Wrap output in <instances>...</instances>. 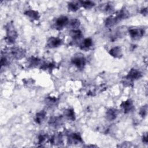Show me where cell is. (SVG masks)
<instances>
[{
  "label": "cell",
  "instance_id": "obj_1",
  "mask_svg": "<svg viewBox=\"0 0 148 148\" xmlns=\"http://www.w3.org/2000/svg\"><path fill=\"white\" fill-rule=\"evenodd\" d=\"M130 16L128 11L125 9H122L115 13L109 16L105 21V26L107 27H113L119 23L122 20L125 19Z\"/></svg>",
  "mask_w": 148,
  "mask_h": 148
},
{
  "label": "cell",
  "instance_id": "obj_2",
  "mask_svg": "<svg viewBox=\"0 0 148 148\" xmlns=\"http://www.w3.org/2000/svg\"><path fill=\"white\" fill-rule=\"evenodd\" d=\"M5 29L6 31V36L5 38L6 42L9 45L13 44L18 36V34L13 24L10 23H8L5 26Z\"/></svg>",
  "mask_w": 148,
  "mask_h": 148
},
{
  "label": "cell",
  "instance_id": "obj_3",
  "mask_svg": "<svg viewBox=\"0 0 148 148\" xmlns=\"http://www.w3.org/2000/svg\"><path fill=\"white\" fill-rule=\"evenodd\" d=\"M8 54L10 55L13 58L16 60H20L23 58L25 55V50L23 48L19 47H11L6 51Z\"/></svg>",
  "mask_w": 148,
  "mask_h": 148
},
{
  "label": "cell",
  "instance_id": "obj_4",
  "mask_svg": "<svg viewBox=\"0 0 148 148\" xmlns=\"http://www.w3.org/2000/svg\"><path fill=\"white\" fill-rule=\"evenodd\" d=\"M71 62L78 69H82L86 65V59L82 54L75 55L71 59Z\"/></svg>",
  "mask_w": 148,
  "mask_h": 148
},
{
  "label": "cell",
  "instance_id": "obj_5",
  "mask_svg": "<svg viewBox=\"0 0 148 148\" xmlns=\"http://www.w3.org/2000/svg\"><path fill=\"white\" fill-rule=\"evenodd\" d=\"M129 35L133 40H139L143 37L145 34V30L140 28H131L128 30Z\"/></svg>",
  "mask_w": 148,
  "mask_h": 148
},
{
  "label": "cell",
  "instance_id": "obj_6",
  "mask_svg": "<svg viewBox=\"0 0 148 148\" xmlns=\"http://www.w3.org/2000/svg\"><path fill=\"white\" fill-rule=\"evenodd\" d=\"M69 19L66 16H61L56 18L54 21V27L58 29H61L69 23Z\"/></svg>",
  "mask_w": 148,
  "mask_h": 148
},
{
  "label": "cell",
  "instance_id": "obj_7",
  "mask_svg": "<svg viewBox=\"0 0 148 148\" xmlns=\"http://www.w3.org/2000/svg\"><path fill=\"white\" fill-rule=\"evenodd\" d=\"M142 76V73L140 71L133 68L129 71L127 75L125 76V79L128 81L132 82L134 80L140 79Z\"/></svg>",
  "mask_w": 148,
  "mask_h": 148
},
{
  "label": "cell",
  "instance_id": "obj_8",
  "mask_svg": "<svg viewBox=\"0 0 148 148\" xmlns=\"http://www.w3.org/2000/svg\"><path fill=\"white\" fill-rule=\"evenodd\" d=\"M120 107L122 108L124 113H129L134 109V103L130 99L122 102L120 104Z\"/></svg>",
  "mask_w": 148,
  "mask_h": 148
},
{
  "label": "cell",
  "instance_id": "obj_9",
  "mask_svg": "<svg viewBox=\"0 0 148 148\" xmlns=\"http://www.w3.org/2000/svg\"><path fill=\"white\" fill-rule=\"evenodd\" d=\"M68 142L69 144L76 145L83 142L82 138L79 133H70L68 136Z\"/></svg>",
  "mask_w": 148,
  "mask_h": 148
},
{
  "label": "cell",
  "instance_id": "obj_10",
  "mask_svg": "<svg viewBox=\"0 0 148 148\" xmlns=\"http://www.w3.org/2000/svg\"><path fill=\"white\" fill-rule=\"evenodd\" d=\"M62 43V40L56 37H50L47 41L46 46L49 48H56L60 46Z\"/></svg>",
  "mask_w": 148,
  "mask_h": 148
},
{
  "label": "cell",
  "instance_id": "obj_11",
  "mask_svg": "<svg viewBox=\"0 0 148 148\" xmlns=\"http://www.w3.org/2000/svg\"><path fill=\"white\" fill-rule=\"evenodd\" d=\"M63 123V118L62 116H53L50 117L49 120V124L54 128H58Z\"/></svg>",
  "mask_w": 148,
  "mask_h": 148
},
{
  "label": "cell",
  "instance_id": "obj_12",
  "mask_svg": "<svg viewBox=\"0 0 148 148\" xmlns=\"http://www.w3.org/2000/svg\"><path fill=\"white\" fill-rule=\"evenodd\" d=\"M49 140L50 142L54 145L59 146L63 143V138L61 133H57L53 135L51 138H49Z\"/></svg>",
  "mask_w": 148,
  "mask_h": 148
},
{
  "label": "cell",
  "instance_id": "obj_13",
  "mask_svg": "<svg viewBox=\"0 0 148 148\" xmlns=\"http://www.w3.org/2000/svg\"><path fill=\"white\" fill-rule=\"evenodd\" d=\"M119 114V110L115 108H109L106 112V119L109 121L114 120Z\"/></svg>",
  "mask_w": 148,
  "mask_h": 148
},
{
  "label": "cell",
  "instance_id": "obj_14",
  "mask_svg": "<svg viewBox=\"0 0 148 148\" xmlns=\"http://www.w3.org/2000/svg\"><path fill=\"white\" fill-rule=\"evenodd\" d=\"M99 9L102 12L106 14H109L112 13L114 8L111 3L107 2L101 4V5L99 7Z\"/></svg>",
  "mask_w": 148,
  "mask_h": 148
},
{
  "label": "cell",
  "instance_id": "obj_15",
  "mask_svg": "<svg viewBox=\"0 0 148 148\" xmlns=\"http://www.w3.org/2000/svg\"><path fill=\"white\" fill-rule=\"evenodd\" d=\"M109 54L117 58H120L123 56V51L120 46H115L112 47L109 51Z\"/></svg>",
  "mask_w": 148,
  "mask_h": 148
},
{
  "label": "cell",
  "instance_id": "obj_16",
  "mask_svg": "<svg viewBox=\"0 0 148 148\" xmlns=\"http://www.w3.org/2000/svg\"><path fill=\"white\" fill-rule=\"evenodd\" d=\"M24 14L32 20H38L40 18L39 13L34 10H27L24 12Z\"/></svg>",
  "mask_w": 148,
  "mask_h": 148
},
{
  "label": "cell",
  "instance_id": "obj_17",
  "mask_svg": "<svg viewBox=\"0 0 148 148\" xmlns=\"http://www.w3.org/2000/svg\"><path fill=\"white\" fill-rule=\"evenodd\" d=\"M58 99L56 97H47L45 100V103L46 105L48 107H50L51 108L57 106L58 104Z\"/></svg>",
  "mask_w": 148,
  "mask_h": 148
},
{
  "label": "cell",
  "instance_id": "obj_18",
  "mask_svg": "<svg viewBox=\"0 0 148 148\" xmlns=\"http://www.w3.org/2000/svg\"><path fill=\"white\" fill-rule=\"evenodd\" d=\"M64 117H66L67 119L71 121H75V113L72 109H67L64 110Z\"/></svg>",
  "mask_w": 148,
  "mask_h": 148
},
{
  "label": "cell",
  "instance_id": "obj_19",
  "mask_svg": "<svg viewBox=\"0 0 148 148\" xmlns=\"http://www.w3.org/2000/svg\"><path fill=\"white\" fill-rule=\"evenodd\" d=\"M92 45V40L90 38H86L84 39L82 43L80 45V48L82 50H88Z\"/></svg>",
  "mask_w": 148,
  "mask_h": 148
},
{
  "label": "cell",
  "instance_id": "obj_20",
  "mask_svg": "<svg viewBox=\"0 0 148 148\" xmlns=\"http://www.w3.org/2000/svg\"><path fill=\"white\" fill-rule=\"evenodd\" d=\"M69 35L74 40H77V39H80L82 37L83 34L80 30L77 29H75L70 31Z\"/></svg>",
  "mask_w": 148,
  "mask_h": 148
},
{
  "label": "cell",
  "instance_id": "obj_21",
  "mask_svg": "<svg viewBox=\"0 0 148 148\" xmlns=\"http://www.w3.org/2000/svg\"><path fill=\"white\" fill-rule=\"evenodd\" d=\"M46 112L45 110H41L36 114L35 121L38 124H40L45 119Z\"/></svg>",
  "mask_w": 148,
  "mask_h": 148
},
{
  "label": "cell",
  "instance_id": "obj_22",
  "mask_svg": "<svg viewBox=\"0 0 148 148\" xmlns=\"http://www.w3.org/2000/svg\"><path fill=\"white\" fill-rule=\"evenodd\" d=\"M79 2L80 5L86 9H90L95 6V3L90 1H80Z\"/></svg>",
  "mask_w": 148,
  "mask_h": 148
},
{
  "label": "cell",
  "instance_id": "obj_23",
  "mask_svg": "<svg viewBox=\"0 0 148 148\" xmlns=\"http://www.w3.org/2000/svg\"><path fill=\"white\" fill-rule=\"evenodd\" d=\"M80 6L79 2H71L68 3V8L70 11L76 12L79 9Z\"/></svg>",
  "mask_w": 148,
  "mask_h": 148
},
{
  "label": "cell",
  "instance_id": "obj_24",
  "mask_svg": "<svg viewBox=\"0 0 148 148\" xmlns=\"http://www.w3.org/2000/svg\"><path fill=\"white\" fill-rule=\"evenodd\" d=\"M47 139H49V138H48L47 135L46 134L41 133V134H40L38 136V138H37V143H38V144L42 145V144H43L45 142H46Z\"/></svg>",
  "mask_w": 148,
  "mask_h": 148
},
{
  "label": "cell",
  "instance_id": "obj_25",
  "mask_svg": "<svg viewBox=\"0 0 148 148\" xmlns=\"http://www.w3.org/2000/svg\"><path fill=\"white\" fill-rule=\"evenodd\" d=\"M68 24L72 28H73V29H76L78 27H79L80 23V21L77 19H73V20H71L70 21H69Z\"/></svg>",
  "mask_w": 148,
  "mask_h": 148
},
{
  "label": "cell",
  "instance_id": "obj_26",
  "mask_svg": "<svg viewBox=\"0 0 148 148\" xmlns=\"http://www.w3.org/2000/svg\"><path fill=\"white\" fill-rule=\"evenodd\" d=\"M29 61V65H31L32 66H38V65H39L40 63V60H39L38 58H35V57H31V58L29 59V61Z\"/></svg>",
  "mask_w": 148,
  "mask_h": 148
},
{
  "label": "cell",
  "instance_id": "obj_27",
  "mask_svg": "<svg viewBox=\"0 0 148 148\" xmlns=\"http://www.w3.org/2000/svg\"><path fill=\"white\" fill-rule=\"evenodd\" d=\"M140 116L142 117V118H145L146 117L147 114V105H145L144 106H143L139 110V112Z\"/></svg>",
  "mask_w": 148,
  "mask_h": 148
},
{
  "label": "cell",
  "instance_id": "obj_28",
  "mask_svg": "<svg viewBox=\"0 0 148 148\" xmlns=\"http://www.w3.org/2000/svg\"><path fill=\"white\" fill-rule=\"evenodd\" d=\"M9 63V60L8 59V58L5 56L2 55V57H1V66H5L6 65H8Z\"/></svg>",
  "mask_w": 148,
  "mask_h": 148
},
{
  "label": "cell",
  "instance_id": "obj_29",
  "mask_svg": "<svg viewBox=\"0 0 148 148\" xmlns=\"http://www.w3.org/2000/svg\"><path fill=\"white\" fill-rule=\"evenodd\" d=\"M142 142L145 143L147 144V133H145L142 136Z\"/></svg>",
  "mask_w": 148,
  "mask_h": 148
},
{
  "label": "cell",
  "instance_id": "obj_30",
  "mask_svg": "<svg viewBox=\"0 0 148 148\" xmlns=\"http://www.w3.org/2000/svg\"><path fill=\"white\" fill-rule=\"evenodd\" d=\"M140 13L142 14H143V16H147V8H145L142 9L141 10H140Z\"/></svg>",
  "mask_w": 148,
  "mask_h": 148
}]
</instances>
